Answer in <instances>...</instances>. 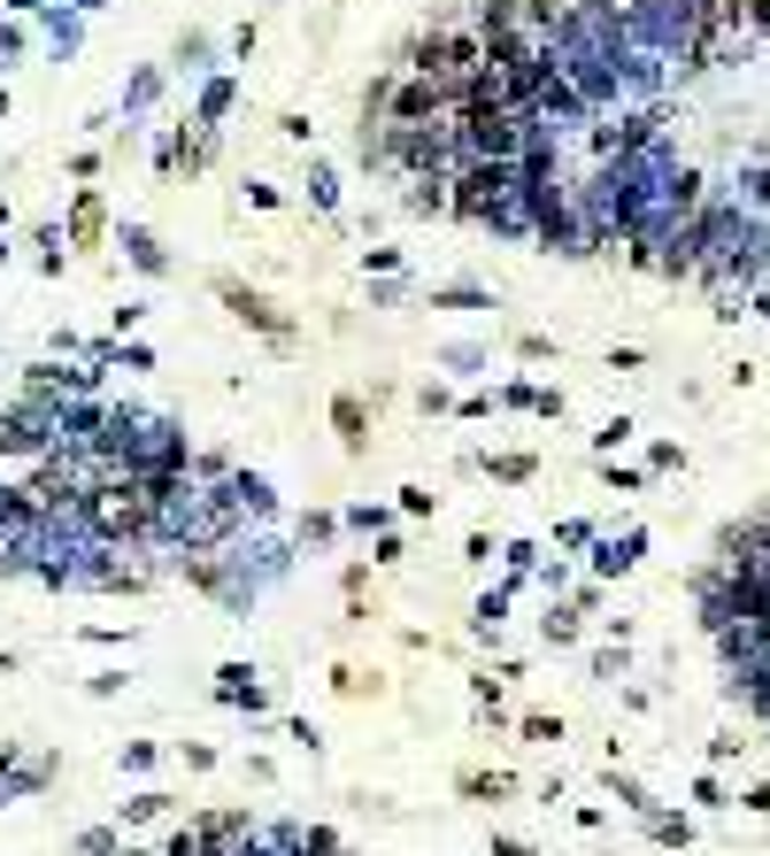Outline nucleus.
<instances>
[{"mask_svg":"<svg viewBox=\"0 0 770 856\" xmlns=\"http://www.w3.org/2000/svg\"><path fill=\"white\" fill-rule=\"evenodd\" d=\"M70 240H78V247H93V240H101V201H93V193L78 201V216H70Z\"/></svg>","mask_w":770,"mask_h":856,"instance_id":"nucleus-3","label":"nucleus"},{"mask_svg":"<svg viewBox=\"0 0 770 856\" xmlns=\"http://www.w3.org/2000/svg\"><path fill=\"white\" fill-rule=\"evenodd\" d=\"M409 208H417V216H448V177H417Z\"/></svg>","mask_w":770,"mask_h":856,"instance_id":"nucleus-2","label":"nucleus"},{"mask_svg":"<svg viewBox=\"0 0 770 856\" xmlns=\"http://www.w3.org/2000/svg\"><path fill=\"white\" fill-rule=\"evenodd\" d=\"M331 425H339V440L347 448H362L370 432H362V401H331Z\"/></svg>","mask_w":770,"mask_h":856,"instance_id":"nucleus-4","label":"nucleus"},{"mask_svg":"<svg viewBox=\"0 0 770 856\" xmlns=\"http://www.w3.org/2000/svg\"><path fill=\"white\" fill-rule=\"evenodd\" d=\"M224 302H232V309H239V317H247L255 333H270V340H286V317H278V309H270L263 294H247V286H224Z\"/></svg>","mask_w":770,"mask_h":856,"instance_id":"nucleus-1","label":"nucleus"},{"mask_svg":"<svg viewBox=\"0 0 770 856\" xmlns=\"http://www.w3.org/2000/svg\"><path fill=\"white\" fill-rule=\"evenodd\" d=\"M432 302H440V309H485V294H478V286H448V294H432Z\"/></svg>","mask_w":770,"mask_h":856,"instance_id":"nucleus-5","label":"nucleus"},{"mask_svg":"<svg viewBox=\"0 0 770 856\" xmlns=\"http://www.w3.org/2000/svg\"><path fill=\"white\" fill-rule=\"evenodd\" d=\"M124 247H132V263H140V271H162V247H154L147 232H132V240H124Z\"/></svg>","mask_w":770,"mask_h":856,"instance_id":"nucleus-6","label":"nucleus"},{"mask_svg":"<svg viewBox=\"0 0 770 856\" xmlns=\"http://www.w3.org/2000/svg\"><path fill=\"white\" fill-rule=\"evenodd\" d=\"M224 109H232V85H224V78H216V85H208V93H201V116H224Z\"/></svg>","mask_w":770,"mask_h":856,"instance_id":"nucleus-7","label":"nucleus"}]
</instances>
